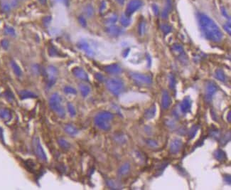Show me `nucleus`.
<instances>
[{"mask_svg": "<svg viewBox=\"0 0 231 190\" xmlns=\"http://www.w3.org/2000/svg\"><path fill=\"white\" fill-rule=\"evenodd\" d=\"M146 143L147 144L149 147H151V148H154L158 147V143H157V141L151 140V139H147V140H146Z\"/></svg>", "mask_w": 231, "mask_h": 190, "instance_id": "nucleus-37", "label": "nucleus"}, {"mask_svg": "<svg viewBox=\"0 0 231 190\" xmlns=\"http://www.w3.org/2000/svg\"><path fill=\"white\" fill-rule=\"evenodd\" d=\"M1 46L3 47V48L4 49H7L9 47V42L8 41L6 40V39H4V40L1 41Z\"/></svg>", "mask_w": 231, "mask_h": 190, "instance_id": "nucleus-46", "label": "nucleus"}, {"mask_svg": "<svg viewBox=\"0 0 231 190\" xmlns=\"http://www.w3.org/2000/svg\"><path fill=\"white\" fill-rule=\"evenodd\" d=\"M191 106H192V101H191V98L189 96H186L180 103L179 108L182 113L186 114L191 112Z\"/></svg>", "mask_w": 231, "mask_h": 190, "instance_id": "nucleus-11", "label": "nucleus"}, {"mask_svg": "<svg viewBox=\"0 0 231 190\" xmlns=\"http://www.w3.org/2000/svg\"><path fill=\"white\" fill-rule=\"evenodd\" d=\"M157 113V108H156L155 104L152 105L149 109H147L144 113V118L146 120H151L155 116Z\"/></svg>", "mask_w": 231, "mask_h": 190, "instance_id": "nucleus-18", "label": "nucleus"}, {"mask_svg": "<svg viewBox=\"0 0 231 190\" xmlns=\"http://www.w3.org/2000/svg\"><path fill=\"white\" fill-rule=\"evenodd\" d=\"M182 146H183V142L181 139L179 138H174L171 140L170 143V152L173 154H178L181 150Z\"/></svg>", "mask_w": 231, "mask_h": 190, "instance_id": "nucleus-10", "label": "nucleus"}, {"mask_svg": "<svg viewBox=\"0 0 231 190\" xmlns=\"http://www.w3.org/2000/svg\"><path fill=\"white\" fill-rule=\"evenodd\" d=\"M64 92H65V93H67V94H74L76 95V93H77V91H76V90L75 89V88H73V87L71 86H65V88H64Z\"/></svg>", "mask_w": 231, "mask_h": 190, "instance_id": "nucleus-35", "label": "nucleus"}, {"mask_svg": "<svg viewBox=\"0 0 231 190\" xmlns=\"http://www.w3.org/2000/svg\"><path fill=\"white\" fill-rule=\"evenodd\" d=\"M130 170V165L129 163H125L118 169V174L120 176L127 175Z\"/></svg>", "mask_w": 231, "mask_h": 190, "instance_id": "nucleus-22", "label": "nucleus"}, {"mask_svg": "<svg viewBox=\"0 0 231 190\" xmlns=\"http://www.w3.org/2000/svg\"><path fill=\"white\" fill-rule=\"evenodd\" d=\"M56 1H59V2L63 3V4H64L66 6L69 5V0H56Z\"/></svg>", "mask_w": 231, "mask_h": 190, "instance_id": "nucleus-51", "label": "nucleus"}, {"mask_svg": "<svg viewBox=\"0 0 231 190\" xmlns=\"http://www.w3.org/2000/svg\"><path fill=\"white\" fill-rule=\"evenodd\" d=\"M120 23L124 27H127L131 24L130 17L125 14H122L120 17Z\"/></svg>", "mask_w": 231, "mask_h": 190, "instance_id": "nucleus-27", "label": "nucleus"}, {"mask_svg": "<svg viewBox=\"0 0 231 190\" xmlns=\"http://www.w3.org/2000/svg\"><path fill=\"white\" fill-rule=\"evenodd\" d=\"M106 87L114 96H118L124 90V83L120 79H110L106 81Z\"/></svg>", "mask_w": 231, "mask_h": 190, "instance_id": "nucleus-4", "label": "nucleus"}, {"mask_svg": "<svg viewBox=\"0 0 231 190\" xmlns=\"http://www.w3.org/2000/svg\"><path fill=\"white\" fill-rule=\"evenodd\" d=\"M95 79H97V81H100V82H102V81H104V80H105V78H104V76L100 73H95Z\"/></svg>", "mask_w": 231, "mask_h": 190, "instance_id": "nucleus-44", "label": "nucleus"}, {"mask_svg": "<svg viewBox=\"0 0 231 190\" xmlns=\"http://www.w3.org/2000/svg\"><path fill=\"white\" fill-rule=\"evenodd\" d=\"M221 13H222V14L225 16V17L227 18V19H228L229 20H230V17H229V16L228 15V12H227V11H226L225 7H221Z\"/></svg>", "mask_w": 231, "mask_h": 190, "instance_id": "nucleus-48", "label": "nucleus"}, {"mask_svg": "<svg viewBox=\"0 0 231 190\" xmlns=\"http://www.w3.org/2000/svg\"><path fill=\"white\" fill-rule=\"evenodd\" d=\"M223 28H224V29L226 30V31L228 33L229 35H231V27H230V22H228L226 23V24H224V26H223Z\"/></svg>", "mask_w": 231, "mask_h": 190, "instance_id": "nucleus-43", "label": "nucleus"}, {"mask_svg": "<svg viewBox=\"0 0 231 190\" xmlns=\"http://www.w3.org/2000/svg\"><path fill=\"white\" fill-rule=\"evenodd\" d=\"M176 81L175 77L171 74L169 76V88L171 89H174L176 87Z\"/></svg>", "mask_w": 231, "mask_h": 190, "instance_id": "nucleus-34", "label": "nucleus"}, {"mask_svg": "<svg viewBox=\"0 0 231 190\" xmlns=\"http://www.w3.org/2000/svg\"><path fill=\"white\" fill-rule=\"evenodd\" d=\"M79 88H80L81 95L84 98L87 97L90 94V93H91V88H90L89 85H86V84L80 83L79 85Z\"/></svg>", "mask_w": 231, "mask_h": 190, "instance_id": "nucleus-21", "label": "nucleus"}, {"mask_svg": "<svg viewBox=\"0 0 231 190\" xmlns=\"http://www.w3.org/2000/svg\"><path fill=\"white\" fill-rule=\"evenodd\" d=\"M0 139L3 140V132L1 128H0Z\"/></svg>", "mask_w": 231, "mask_h": 190, "instance_id": "nucleus-54", "label": "nucleus"}, {"mask_svg": "<svg viewBox=\"0 0 231 190\" xmlns=\"http://www.w3.org/2000/svg\"><path fill=\"white\" fill-rule=\"evenodd\" d=\"M0 117L6 120H10L12 118L11 112L7 109H3L0 110Z\"/></svg>", "mask_w": 231, "mask_h": 190, "instance_id": "nucleus-28", "label": "nucleus"}, {"mask_svg": "<svg viewBox=\"0 0 231 190\" xmlns=\"http://www.w3.org/2000/svg\"><path fill=\"white\" fill-rule=\"evenodd\" d=\"M139 33H140V35H142L144 33V30H145V24L144 21H141L140 23V24H139Z\"/></svg>", "mask_w": 231, "mask_h": 190, "instance_id": "nucleus-39", "label": "nucleus"}, {"mask_svg": "<svg viewBox=\"0 0 231 190\" xmlns=\"http://www.w3.org/2000/svg\"><path fill=\"white\" fill-rule=\"evenodd\" d=\"M57 142H58V144H59V145L61 147V148L62 150H68L70 148V143L66 140H65V139L59 138V139H58Z\"/></svg>", "mask_w": 231, "mask_h": 190, "instance_id": "nucleus-24", "label": "nucleus"}, {"mask_svg": "<svg viewBox=\"0 0 231 190\" xmlns=\"http://www.w3.org/2000/svg\"><path fill=\"white\" fill-rule=\"evenodd\" d=\"M152 10L153 12H154V14L156 15V16H157V15L159 14V9L158 6H157V4H153Z\"/></svg>", "mask_w": 231, "mask_h": 190, "instance_id": "nucleus-45", "label": "nucleus"}, {"mask_svg": "<svg viewBox=\"0 0 231 190\" xmlns=\"http://www.w3.org/2000/svg\"><path fill=\"white\" fill-rule=\"evenodd\" d=\"M129 76H130L131 79L137 83L149 85L152 83V78L150 76H148V75L132 72V73H129Z\"/></svg>", "mask_w": 231, "mask_h": 190, "instance_id": "nucleus-5", "label": "nucleus"}, {"mask_svg": "<svg viewBox=\"0 0 231 190\" xmlns=\"http://www.w3.org/2000/svg\"><path fill=\"white\" fill-rule=\"evenodd\" d=\"M227 120H228L229 122H230L231 121V114H230V111L228 112V114L227 116Z\"/></svg>", "mask_w": 231, "mask_h": 190, "instance_id": "nucleus-53", "label": "nucleus"}, {"mask_svg": "<svg viewBox=\"0 0 231 190\" xmlns=\"http://www.w3.org/2000/svg\"><path fill=\"white\" fill-rule=\"evenodd\" d=\"M166 7L164 9L163 12L161 13V17L164 19H167L169 12H170L171 9H172V1H171V0H166Z\"/></svg>", "mask_w": 231, "mask_h": 190, "instance_id": "nucleus-19", "label": "nucleus"}, {"mask_svg": "<svg viewBox=\"0 0 231 190\" xmlns=\"http://www.w3.org/2000/svg\"><path fill=\"white\" fill-rule=\"evenodd\" d=\"M117 20V16L116 14H112L111 16H110L108 19L106 20L107 24H114Z\"/></svg>", "mask_w": 231, "mask_h": 190, "instance_id": "nucleus-38", "label": "nucleus"}, {"mask_svg": "<svg viewBox=\"0 0 231 190\" xmlns=\"http://www.w3.org/2000/svg\"><path fill=\"white\" fill-rule=\"evenodd\" d=\"M78 21L82 27H85L87 26V21L85 18L82 16H80L78 17Z\"/></svg>", "mask_w": 231, "mask_h": 190, "instance_id": "nucleus-42", "label": "nucleus"}, {"mask_svg": "<svg viewBox=\"0 0 231 190\" xmlns=\"http://www.w3.org/2000/svg\"><path fill=\"white\" fill-rule=\"evenodd\" d=\"M50 20H51V17H50V16H46V17L44 19V20H43V21H44V25H45V26L48 25V24H49Z\"/></svg>", "mask_w": 231, "mask_h": 190, "instance_id": "nucleus-49", "label": "nucleus"}, {"mask_svg": "<svg viewBox=\"0 0 231 190\" xmlns=\"http://www.w3.org/2000/svg\"><path fill=\"white\" fill-rule=\"evenodd\" d=\"M161 30L165 35L168 34L171 31V27L166 24H164L161 26Z\"/></svg>", "mask_w": 231, "mask_h": 190, "instance_id": "nucleus-33", "label": "nucleus"}, {"mask_svg": "<svg viewBox=\"0 0 231 190\" xmlns=\"http://www.w3.org/2000/svg\"><path fill=\"white\" fill-rule=\"evenodd\" d=\"M213 154L214 157L221 162H225V161H226V160H227V156H226V152L221 149H218L215 150Z\"/></svg>", "mask_w": 231, "mask_h": 190, "instance_id": "nucleus-17", "label": "nucleus"}, {"mask_svg": "<svg viewBox=\"0 0 231 190\" xmlns=\"http://www.w3.org/2000/svg\"><path fill=\"white\" fill-rule=\"evenodd\" d=\"M85 14L88 16V17H91L94 14V10H93V7H92V5L91 4H88L87 5V7H85Z\"/></svg>", "mask_w": 231, "mask_h": 190, "instance_id": "nucleus-32", "label": "nucleus"}, {"mask_svg": "<svg viewBox=\"0 0 231 190\" xmlns=\"http://www.w3.org/2000/svg\"><path fill=\"white\" fill-rule=\"evenodd\" d=\"M113 114L108 111H101L95 117L94 122L99 129L108 131L111 128V121L113 119Z\"/></svg>", "mask_w": 231, "mask_h": 190, "instance_id": "nucleus-2", "label": "nucleus"}, {"mask_svg": "<svg viewBox=\"0 0 231 190\" xmlns=\"http://www.w3.org/2000/svg\"><path fill=\"white\" fill-rule=\"evenodd\" d=\"M47 78H48V86L51 87L54 85V83L56 81V76L58 75V70L56 67L53 66H50L47 68L46 72Z\"/></svg>", "mask_w": 231, "mask_h": 190, "instance_id": "nucleus-9", "label": "nucleus"}, {"mask_svg": "<svg viewBox=\"0 0 231 190\" xmlns=\"http://www.w3.org/2000/svg\"><path fill=\"white\" fill-rule=\"evenodd\" d=\"M2 9H3V10H4V11H5V12H9V11L10 10V4H9L7 2L3 3V4H2Z\"/></svg>", "mask_w": 231, "mask_h": 190, "instance_id": "nucleus-47", "label": "nucleus"}, {"mask_svg": "<svg viewBox=\"0 0 231 190\" xmlns=\"http://www.w3.org/2000/svg\"><path fill=\"white\" fill-rule=\"evenodd\" d=\"M210 135L212 136V137H214L215 139H218L220 137V132L216 128H214L213 130L211 129Z\"/></svg>", "mask_w": 231, "mask_h": 190, "instance_id": "nucleus-36", "label": "nucleus"}, {"mask_svg": "<svg viewBox=\"0 0 231 190\" xmlns=\"http://www.w3.org/2000/svg\"><path fill=\"white\" fill-rule=\"evenodd\" d=\"M5 32L7 34L11 35V36H15V31L12 27H7L5 28Z\"/></svg>", "mask_w": 231, "mask_h": 190, "instance_id": "nucleus-40", "label": "nucleus"}, {"mask_svg": "<svg viewBox=\"0 0 231 190\" xmlns=\"http://www.w3.org/2000/svg\"><path fill=\"white\" fill-rule=\"evenodd\" d=\"M171 49L174 51L181 53V54L183 53V48L181 45H180V44H174V45L172 46V47H171Z\"/></svg>", "mask_w": 231, "mask_h": 190, "instance_id": "nucleus-31", "label": "nucleus"}, {"mask_svg": "<svg viewBox=\"0 0 231 190\" xmlns=\"http://www.w3.org/2000/svg\"><path fill=\"white\" fill-rule=\"evenodd\" d=\"M142 6V2L141 0H131L127 5L125 14L130 17L136 11L141 8Z\"/></svg>", "mask_w": 231, "mask_h": 190, "instance_id": "nucleus-7", "label": "nucleus"}, {"mask_svg": "<svg viewBox=\"0 0 231 190\" xmlns=\"http://www.w3.org/2000/svg\"><path fill=\"white\" fill-rule=\"evenodd\" d=\"M198 23L202 33L207 40L214 43L221 42L223 38V32L211 18L201 13L198 14Z\"/></svg>", "mask_w": 231, "mask_h": 190, "instance_id": "nucleus-1", "label": "nucleus"}, {"mask_svg": "<svg viewBox=\"0 0 231 190\" xmlns=\"http://www.w3.org/2000/svg\"><path fill=\"white\" fill-rule=\"evenodd\" d=\"M48 53H49L50 56H56L59 55L57 50L54 47H50L49 49H48Z\"/></svg>", "mask_w": 231, "mask_h": 190, "instance_id": "nucleus-41", "label": "nucleus"}, {"mask_svg": "<svg viewBox=\"0 0 231 190\" xmlns=\"http://www.w3.org/2000/svg\"><path fill=\"white\" fill-rule=\"evenodd\" d=\"M106 8V3H105V1H102V3H101V5H100V13H102V12H103L104 10Z\"/></svg>", "mask_w": 231, "mask_h": 190, "instance_id": "nucleus-50", "label": "nucleus"}, {"mask_svg": "<svg viewBox=\"0 0 231 190\" xmlns=\"http://www.w3.org/2000/svg\"><path fill=\"white\" fill-rule=\"evenodd\" d=\"M218 90L217 84L213 81H208L206 85V100L210 103L212 100L213 96Z\"/></svg>", "mask_w": 231, "mask_h": 190, "instance_id": "nucleus-8", "label": "nucleus"}, {"mask_svg": "<svg viewBox=\"0 0 231 190\" xmlns=\"http://www.w3.org/2000/svg\"><path fill=\"white\" fill-rule=\"evenodd\" d=\"M72 73L78 79L84 81H89V77L86 72L80 67H75L72 70Z\"/></svg>", "mask_w": 231, "mask_h": 190, "instance_id": "nucleus-12", "label": "nucleus"}, {"mask_svg": "<svg viewBox=\"0 0 231 190\" xmlns=\"http://www.w3.org/2000/svg\"><path fill=\"white\" fill-rule=\"evenodd\" d=\"M49 105L50 109L54 113H56L57 116H59L61 118L65 117V111L62 105L61 97L59 96V93H55L50 96L49 99Z\"/></svg>", "mask_w": 231, "mask_h": 190, "instance_id": "nucleus-3", "label": "nucleus"}, {"mask_svg": "<svg viewBox=\"0 0 231 190\" xmlns=\"http://www.w3.org/2000/svg\"><path fill=\"white\" fill-rule=\"evenodd\" d=\"M19 96L21 99L31 98H36V95L33 93V92L29 90H21L19 92Z\"/></svg>", "mask_w": 231, "mask_h": 190, "instance_id": "nucleus-23", "label": "nucleus"}, {"mask_svg": "<svg viewBox=\"0 0 231 190\" xmlns=\"http://www.w3.org/2000/svg\"><path fill=\"white\" fill-rule=\"evenodd\" d=\"M78 47L80 50L83 51L85 52L86 54H88V56H94V52H93V51L92 50V49L91 48L89 44H88V43L85 40H84V39H82V40L78 41Z\"/></svg>", "mask_w": 231, "mask_h": 190, "instance_id": "nucleus-14", "label": "nucleus"}, {"mask_svg": "<svg viewBox=\"0 0 231 190\" xmlns=\"http://www.w3.org/2000/svg\"><path fill=\"white\" fill-rule=\"evenodd\" d=\"M215 76L218 80H219L220 81H222V82H226V74H225L224 71L223 70L221 69V68H218L215 70Z\"/></svg>", "mask_w": 231, "mask_h": 190, "instance_id": "nucleus-25", "label": "nucleus"}, {"mask_svg": "<svg viewBox=\"0 0 231 190\" xmlns=\"http://www.w3.org/2000/svg\"><path fill=\"white\" fill-rule=\"evenodd\" d=\"M200 126H198V125H194V126L192 127V128H191L190 130H189V139H193L194 137H195V135H196L197 133V131H198V129H199Z\"/></svg>", "mask_w": 231, "mask_h": 190, "instance_id": "nucleus-29", "label": "nucleus"}, {"mask_svg": "<svg viewBox=\"0 0 231 190\" xmlns=\"http://www.w3.org/2000/svg\"><path fill=\"white\" fill-rule=\"evenodd\" d=\"M64 130H65V133L72 136L76 135L78 133V130L76 127H74L72 125H70V124H67V125H65Z\"/></svg>", "mask_w": 231, "mask_h": 190, "instance_id": "nucleus-20", "label": "nucleus"}, {"mask_svg": "<svg viewBox=\"0 0 231 190\" xmlns=\"http://www.w3.org/2000/svg\"><path fill=\"white\" fill-rule=\"evenodd\" d=\"M171 104V99L169 93L167 90H164L162 91L161 95V106L162 108L164 110L168 109Z\"/></svg>", "mask_w": 231, "mask_h": 190, "instance_id": "nucleus-15", "label": "nucleus"}, {"mask_svg": "<svg viewBox=\"0 0 231 190\" xmlns=\"http://www.w3.org/2000/svg\"><path fill=\"white\" fill-rule=\"evenodd\" d=\"M104 70L106 73H109V74L117 75L122 73V69L120 65H118L117 64H113L104 67Z\"/></svg>", "mask_w": 231, "mask_h": 190, "instance_id": "nucleus-13", "label": "nucleus"}, {"mask_svg": "<svg viewBox=\"0 0 231 190\" xmlns=\"http://www.w3.org/2000/svg\"><path fill=\"white\" fill-rule=\"evenodd\" d=\"M11 66H12V69H13V71L14 73H15V75L17 76H21V75H22V71H21L20 67L19 66L17 65V64H16V62H14V61H11Z\"/></svg>", "mask_w": 231, "mask_h": 190, "instance_id": "nucleus-26", "label": "nucleus"}, {"mask_svg": "<svg viewBox=\"0 0 231 190\" xmlns=\"http://www.w3.org/2000/svg\"><path fill=\"white\" fill-rule=\"evenodd\" d=\"M115 1H117L119 4H120V5H123L124 3H125V0H115Z\"/></svg>", "mask_w": 231, "mask_h": 190, "instance_id": "nucleus-52", "label": "nucleus"}, {"mask_svg": "<svg viewBox=\"0 0 231 190\" xmlns=\"http://www.w3.org/2000/svg\"><path fill=\"white\" fill-rule=\"evenodd\" d=\"M33 146L35 154L37 156L38 158L40 160L43 161V162H46L47 156L46 154L44 149H43L40 141H39V139L38 137H34V139H33Z\"/></svg>", "mask_w": 231, "mask_h": 190, "instance_id": "nucleus-6", "label": "nucleus"}, {"mask_svg": "<svg viewBox=\"0 0 231 190\" xmlns=\"http://www.w3.org/2000/svg\"><path fill=\"white\" fill-rule=\"evenodd\" d=\"M107 33H109L110 35L112 36H117L122 33V30L119 27L115 25H111L106 28Z\"/></svg>", "mask_w": 231, "mask_h": 190, "instance_id": "nucleus-16", "label": "nucleus"}, {"mask_svg": "<svg viewBox=\"0 0 231 190\" xmlns=\"http://www.w3.org/2000/svg\"><path fill=\"white\" fill-rule=\"evenodd\" d=\"M67 107H68V113H69L70 116L71 117H74V116H76V110L75 107L73 106V105L70 103H68V105H67Z\"/></svg>", "mask_w": 231, "mask_h": 190, "instance_id": "nucleus-30", "label": "nucleus"}, {"mask_svg": "<svg viewBox=\"0 0 231 190\" xmlns=\"http://www.w3.org/2000/svg\"><path fill=\"white\" fill-rule=\"evenodd\" d=\"M39 1L40 3H41L42 4H46L47 0H39Z\"/></svg>", "mask_w": 231, "mask_h": 190, "instance_id": "nucleus-55", "label": "nucleus"}]
</instances>
